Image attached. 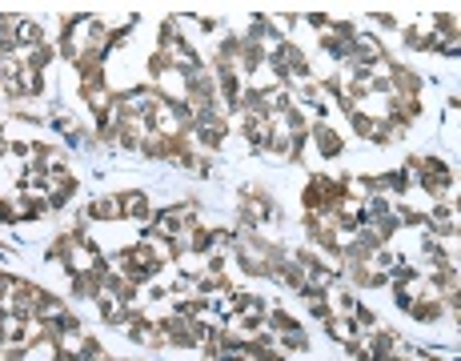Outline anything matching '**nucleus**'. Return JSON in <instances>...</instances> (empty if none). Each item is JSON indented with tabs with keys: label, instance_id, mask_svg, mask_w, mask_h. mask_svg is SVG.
<instances>
[{
	"label": "nucleus",
	"instance_id": "0eeeda50",
	"mask_svg": "<svg viewBox=\"0 0 461 361\" xmlns=\"http://www.w3.org/2000/svg\"><path fill=\"white\" fill-rule=\"evenodd\" d=\"M20 93H24V96H44V73L20 69Z\"/></svg>",
	"mask_w": 461,
	"mask_h": 361
},
{
	"label": "nucleus",
	"instance_id": "f257e3e1",
	"mask_svg": "<svg viewBox=\"0 0 461 361\" xmlns=\"http://www.w3.org/2000/svg\"><path fill=\"white\" fill-rule=\"evenodd\" d=\"M309 141H313V149L321 152L325 161H333V157H341L345 152V141L329 129L325 121H317V125H309Z\"/></svg>",
	"mask_w": 461,
	"mask_h": 361
},
{
	"label": "nucleus",
	"instance_id": "20e7f679",
	"mask_svg": "<svg viewBox=\"0 0 461 361\" xmlns=\"http://www.w3.org/2000/svg\"><path fill=\"white\" fill-rule=\"evenodd\" d=\"M40 44H48L44 40V28H40L37 20H17V49L24 53V49H40Z\"/></svg>",
	"mask_w": 461,
	"mask_h": 361
},
{
	"label": "nucleus",
	"instance_id": "6e6552de",
	"mask_svg": "<svg viewBox=\"0 0 461 361\" xmlns=\"http://www.w3.org/2000/svg\"><path fill=\"white\" fill-rule=\"evenodd\" d=\"M433 24H437V37L458 40V17H453V12H437V17H433Z\"/></svg>",
	"mask_w": 461,
	"mask_h": 361
},
{
	"label": "nucleus",
	"instance_id": "9d476101",
	"mask_svg": "<svg viewBox=\"0 0 461 361\" xmlns=\"http://www.w3.org/2000/svg\"><path fill=\"white\" fill-rule=\"evenodd\" d=\"M373 24H377V28H385V33H389V28H397V20L389 17V12H377V17H373Z\"/></svg>",
	"mask_w": 461,
	"mask_h": 361
},
{
	"label": "nucleus",
	"instance_id": "f03ea898",
	"mask_svg": "<svg viewBox=\"0 0 461 361\" xmlns=\"http://www.w3.org/2000/svg\"><path fill=\"white\" fill-rule=\"evenodd\" d=\"M84 217L89 221H125V201H120V193L116 197H96L84 205Z\"/></svg>",
	"mask_w": 461,
	"mask_h": 361
},
{
	"label": "nucleus",
	"instance_id": "423d86ee",
	"mask_svg": "<svg viewBox=\"0 0 461 361\" xmlns=\"http://www.w3.org/2000/svg\"><path fill=\"white\" fill-rule=\"evenodd\" d=\"M325 329H329V337H333V342H341V345H349V342H353V333H357L353 317H329Z\"/></svg>",
	"mask_w": 461,
	"mask_h": 361
},
{
	"label": "nucleus",
	"instance_id": "1a4fd4ad",
	"mask_svg": "<svg viewBox=\"0 0 461 361\" xmlns=\"http://www.w3.org/2000/svg\"><path fill=\"white\" fill-rule=\"evenodd\" d=\"M405 44L422 53V49H425V33H417V28H405Z\"/></svg>",
	"mask_w": 461,
	"mask_h": 361
},
{
	"label": "nucleus",
	"instance_id": "39448f33",
	"mask_svg": "<svg viewBox=\"0 0 461 361\" xmlns=\"http://www.w3.org/2000/svg\"><path fill=\"white\" fill-rule=\"evenodd\" d=\"M84 342H89V329H77V333H57L60 358H80V353H84Z\"/></svg>",
	"mask_w": 461,
	"mask_h": 361
},
{
	"label": "nucleus",
	"instance_id": "7ed1b4c3",
	"mask_svg": "<svg viewBox=\"0 0 461 361\" xmlns=\"http://www.w3.org/2000/svg\"><path fill=\"white\" fill-rule=\"evenodd\" d=\"M120 201H125V217H133V221H153L156 217L153 201L145 193H120Z\"/></svg>",
	"mask_w": 461,
	"mask_h": 361
}]
</instances>
